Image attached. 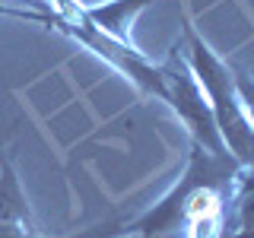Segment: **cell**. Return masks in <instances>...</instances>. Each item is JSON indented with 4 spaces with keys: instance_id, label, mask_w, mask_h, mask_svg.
<instances>
[{
    "instance_id": "1",
    "label": "cell",
    "mask_w": 254,
    "mask_h": 238,
    "mask_svg": "<svg viewBox=\"0 0 254 238\" xmlns=\"http://www.w3.org/2000/svg\"><path fill=\"white\" fill-rule=\"evenodd\" d=\"M242 165L229 153H210L200 143H188V165L159 203L127 222V235L140 238H222L226 203L232 200Z\"/></svg>"
},
{
    "instance_id": "2",
    "label": "cell",
    "mask_w": 254,
    "mask_h": 238,
    "mask_svg": "<svg viewBox=\"0 0 254 238\" xmlns=\"http://www.w3.org/2000/svg\"><path fill=\"white\" fill-rule=\"evenodd\" d=\"M181 26H185V32H181L178 48L185 54L194 79L200 83L206 102H210L229 156L242 169H254V130H251V121L245 115L242 95H238V86H235V70L206 45V38L197 32V26L190 22V16L185 10H181Z\"/></svg>"
},
{
    "instance_id": "3",
    "label": "cell",
    "mask_w": 254,
    "mask_h": 238,
    "mask_svg": "<svg viewBox=\"0 0 254 238\" xmlns=\"http://www.w3.org/2000/svg\"><path fill=\"white\" fill-rule=\"evenodd\" d=\"M159 67H162V79H165V99L162 102L181 118L188 137L194 140V143H200L203 149L216 153V156L229 153L226 143H222V137H219L213 108H210V102H206L200 83H197L194 73H190L185 54H181V48L175 45L172 51H169V58L159 63Z\"/></svg>"
},
{
    "instance_id": "4",
    "label": "cell",
    "mask_w": 254,
    "mask_h": 238,
    "mask_svg": "<svg viewBox=\"0 0 254 238\" xmlns=\"http://www.w3.org/2000/svg\"><path fill=\"white\" fill-rule=\"evenodd\" d=\"M51 29L64 32V35L73 38L76 45L89 48L95 58H102L108 67H115L118 73H124L143 95H149V99H159V102L165 99L162 67L149 60L146 54L140 51V48H127V45L111 42V38H105L99 29H92L89 22L83 19V16H79V19H64V16L54 13V16H51Z\"/></svg>"
},
{
    "instance_id": "5",
    "label": "cell",
    "mask_w": 254,
    "mask_h": 238,
    "mask_svg": "<svg viewBox=\"0 0 254 238\" xmlns=\"http://www.w3.org/2000/svg\"><path fill=\"white\" fill-rule=\"evenodd\" d=\"M149 6H153V0H105L95 6H83V19L111 42L137 48L133 45V26Z\"/></svg>"
},
{
    "instance_id": "6",
    "label": "cell",
    "mask_w": 254,
    "mask_h": 238,
    "mask_svg": "<svg viewBox=\"0 0 254 238\" xmlns=\"http://www.w3.org/2000/svg\"><path fill=\"white\" fill-rule=\"evenodd\" d=\"M229 203L235 206V232L254 235V169L238 172Z\"/></svg>"
},
{
    "instance_id": "7",
    "label": "cell",
    "mask_w": 254,
    "mask_h": 238,
    "mask_svg": "<svg viewBox=\"0 0 254 238\" xmlns=\"http://www.w3.org/2000/svg\"><path fill=\"white\" fill-rule=\"evenodd\" d=\"M232 70H235V67H232ZM235 86H238V95H242L245 115H248L251 130H254V76L245 73V70H235Z\"/></svg>"
},
{
    "instance_id": "8",
    "label": "cell",
    "mask_w": 254,
    "mask_h": 238,
    "mask_svg": "<svg viewBox=\"0 0 254 238\" xmlns=\"http://www.w3.org/2000/svg\"><path fill=\"white\" fill-rule=\"evenodd\" d=\"M51 6L64 19H79V16H83V3H79V0H51Z\"/></svg>"
},
{
    "instance_id": "9",
    "label": "cell",
    "mask_w": 254,
    "mask_h": 238,
    "mask_svg": "<svg viewBox=\"0 0 254 238\" xmlns=\"http://www.w3.org/2000/svg\"><path fill=\"white\" fill-rule=\"evenodd\" d=\"M6 162H10V159H6V153H3V143H0V172H3Z\"/></svg>"
},
{
    "instance_id": "10",
    "label": "cell",
    "mask_w": 254,
    "mask_h": 238,
    "mask_svg": "<svg viewBox=\"0 0 254 238\" xmlns=\"http://www.w3.org/2000/svg\"><path fill=\"white\" fill-rule=\"evenodd\" d=\"M222 238H254V235H242V232H232V235H229V232H226Z\"/></svg>"
},
{
    "instance_id": "11",
    "label": "cell",
    "mask_w": 254,
    "mask_h": 238,
    "mask_svg": "<svg viewBox=\"0 0 254 238\" xmlns=\"http://www.w3.org/2000/svg\"><path fill=\"white\" fill-rule=\"evenodd\" d=\"M124 238H140V235H124Z\"/></svg>"
}]
</instances>
